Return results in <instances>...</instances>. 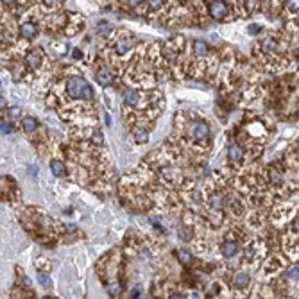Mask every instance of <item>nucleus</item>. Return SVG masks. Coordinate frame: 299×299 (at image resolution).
Listing matches in <instances>:
<instances>
[{"label":"nucleus","instance_id":"nucleus-1","mask_svg":"<svg viewBox=\"0 0 299 299\" xmlns=\"http://www.w3.org/2000/svg\"><path fill=\"white\" fill-rule=\"evenodd\" d=\"M65 95L72 100H94V88L81 75H70L65 81Z\"/></svg>","mask_w":299,"mask_h":299},{"label":"nucleus","instance_id":"nucleus-2","mask_svg":"<svg viewBox=\"0 0 299 299\" xmlns=\"http://www.w3.org/2000/svg\"><path fill=\"white\" fill-rule=\"evenodd\" d=\"M185 136L190 145H204L210 142L211 129L206 120H190L185 127Z\"/></svg>","mask_w":299,"mask_h":299},{"label":"nucleus","instance_id":"nucleus-3","mask_svg":"<svg viewBox=\"0 0 299 299\" xmlns=\"http://www.w3.org/2000/svg\"><path fill=\"white\" fill-rule=\"evenodd\" d=\"M206 206H208L211 215H215L220 219L222 213H224V210L228 208V199H226V196L219 188H213V190L206 196Z\"/></svg>","mask_w":299,"mask_h":299},{"label":"nucleus","instance_id":"nucleus-4","mask_svg":"<svg viewBox=\"0 0 299 299\" xmlns=\"http://www.w3.org/2000/svg\"><path fill=\"white\" fill-rule=\"evenodd\" d=\"M220 254L224 258H233L239 254L240 251V244H239V239L235 237V235H226L224 240H222V244H220V248H219Z\"/></svg>","mask_w":299,"mask_h":299},{"label":"nucleus","instance_id":"nucleus-5","mask_svg":"<svg viewBox=\"0 0 299 299\" xmlns=\"http://www.w3.org/2000/svg\"><path fill=\"white\" fill-rule=\"evenodd\" d=\"M113 47H115V52H117V54H120V56H124V54H127V52H131L133 36L129 33H126V31H122V33H118L117 38H115Z\"/></svg>","mask_w":299,"mask_h":299},{"label":"nucleus","instance_id":"nucleus-6","mask_svg":"<svg viewBox=\"0 0 299 299\" xmlns=\"http://www.w3.org/2000/svg\"><path fill=\"white\" fill-rule=\"evenodd\" d=\"M244 159H246V150L240 144L233 142V144H229L228 147V161L233 167H240L244 163Z\"/></svg>","mask_w":299,"mask_h":299},{"label":"nucleus","instance_id":"nucleus-7","mask_svg":"<svg viewBox=\"0 0 299 299\" xmlns=\"http://www.w3.org/2000/svg\"><path fill=\"white\" fill-rule=\"evenodd\" d=\"M228 5H226L224 0H213V2H210L208 4V13H210V16L213 20H224L226 16H228Z\"/></svg>","mask_w":299,"mask_h":299},{"label":"nucleus","instance_id":"nucleus-8","mask_svg":"<svg viewBox=\"0 0 299 299\" xmlns=\"http://www.w3.org/2000/svg\"><path fill=\"white\" fill-rule=\"evenodd\" d=\"M251 283V274L248 271H237L233 276H231V285H233L235 290L239 292H246Z\"/></svg>","mask_w":299,"mask_h":299},{"label":"nucleus","instance_id":"nucleus-9","mask_svg":"<svg viewBox=\"0 0 299 299\" xmlns=\"http://www.w3.org/2000/svg\"><path fill=\"white\" fill-rule=\"evenodd\" d=\"M43 50H40V49H33V50H29L27 54H25V66L27 68H31V70H38L40 66L43 65Z\"/></svg>","mask_w":299,"mask_h":299},{"label":"nucleus","instance_id":"nucleus-10","mask_svg":"<svg viewBox=\"0 0 299 299\" xmlns=\"http://www.w3.org/2000/svg\"><path fill=\"white\" fill-rule=\"evenodd\" d=\"M95 81H97L100 86H109L113 83V72L109 70L108 66H100L97 72H95Z\"/></svg>","mask_w":299,"mask_h":299},{"label":"nucleus","instance_id":"nucleus-11","mask_svg":"<svg viewBox=\"0 0 299 299\" xmlns=\"http://www.w3.org/2000/svg\"><path fill=\"white\" fill-rule=\"evenodd\" d=\"M20 36L25 38V40H31L38 34V25L34 22H24V24L20 25Z\"/></svg>","mask_w":299,"mask_h":299},{"label":"nucleus","instance_id":"nucleus-12","mask_svg":"<svg viewBox=\"0 0 299 299\" xmlns=\"http://www.w3.org/2000/svg\"><path fill=\"white\" fill-rule=\"evenodd\" d=\"M50 170L56 178H66V167L61 159H52L50 161Z\"/></svg>","mask_w":299,"mask_h":299},{"label":"nucleus","instance_id":"nucleus-13","mask_svg":"<svg viewBox=\"0 0 299 299\" xmlns=\"http://www.w3.org/2000/svg\"><path fill=\"white\" fill-rule=\"evenodd\" d=\"M22 129H24L27 135H34L38 129V120L34 117H25L22 120Z\"/></svg>","mask_w":299,"mask_h":299},{"label":"nucleus","instance_id":"nucleus-14","mask_svg":"<svg viewBox=\"0 0 299 299\" xmlns=\"http://www.w3.org/2000/svg\"><path fill=\"white\" fill-rule=\"evenodd\" d=\"M269 181H271L272 185H278V187L283 183V172H281L278 167H274V165L269 168Z\"/></svg>","mask_w":299,"mask_h":299},{"label":"nucleus","instance_id":"nucleus-15","mask_svg":"<svg viewBox=\"0 0 299 299\" xmlns=\"http://www.w3.org/2000/svg\"><path fill=\"white\" fill-rule=\"evenodd\" d=\"M208 43L206 42H202V40H196L194 42V52H196V56H199V57H204V56H208Z\"/></svg>","mask_w":299,"mask_h":299},{"label":"nucleus","instance_id":"nucleus-16","mask_svg":"<svg viewBox=\"0 0 299 299\" xmlns=\"http://www.w3.org/2000/svg\"><path fill=\"white\" fill-rule=\"evenodd\" d=\"M122 283H118V281H111V283H108L106 285V290H108V294L109 296H113V298H117V296H120L122 294Z\"/></svg>","mask_w":299,"mask_h":299},{"label":"nucleus","instance_id":"nucleus-17","mask_svg":"<svg viewBox=\"0 0 299 299\" xmlns=\"http://www.w3.org/2000/svg\"><path fill=\"white\" fill-rule=\"evenodd\" d=\"M283 9L290 14L299 13V0H283Z\"/></svg>","mask_w":299,"mask_h":299},{"label":"nucleus","instance_id":"nucleus-18","mask_svg":"<svg viewBox=\"0 0 299 299\" xmlns=\"http://www.w3.org/2000/svg\"><path fill=\"white\" fill-rule=\"evenodd\" d=\"M133 136H135L136 144H145V142L149 140V133H147V129H135V131H133Z\"/></svg>","mask_w":299,"mask_h":299},{"label":"nucleus","instance_id":"nucleus-19","mask_svg":"<svg viewBox=\"0 0 299 299\" xmlns=\"http://www.w3.org/2000/svg\"><path fill=\"white\" fill-rule=\"evenodd\" d=\"M178 260L183 263V265H190L192 254L188 251H185V249H181V251H178Z\"/></svg>","mask_w":299,"mask_h":299},{"label":"nucleus","instance_id":"nucleus-20","mask_svg":"<svg viewBox=\"0 0 299 299\" xmlns=\"http://www.w3.org/2000/svg\"><path fill=\"white\" fill-rule=\"evenodd\" d=\"M165 0H147V7H149L150 11H159L161 7H163Z\"/></svg>","mask_w":299,"mask_h":299},{"label":"nucleus","instance_id":"nucleus-21","mask_svg":"<svg viewBox=\"0 0 299 299\" xmlns=\"http://www.w3.org/2000/svg\"><path fill=\"white\" fill-rule=\"evenodd\" d=\"M20 117H22V109L16 108V106H14V108H9V118H11V120L16 122Z\"/></svg>","mask_w":299,"mask_h":299},{"label":"nucleus","instance_id":"nucleus-22","mask_svg":"<svg viewBox=\"0 0 299 299\" xmlns=\"http://www.w3.org/2000/svg\"><path fill=\"white\" fill-rule=\"evenodd\" d=\"M287 278H289V280H298L299 267H290V269H287Z\"/></svg>","mask_w":299,"mask_h":299},{"label":"nucleus","instance_id":"nucleus-23","mask_svg":"<svg viewBox=\"0 0 299 299\" xmlns=\"http://www.w3.org/2000/svg\"><path fill=\"white\" fill-rule=\"evenodd\" d=\"M99 34H104V36H106V34H109V31H111V27H109V24L108 22H100V24H99Z\"/></svg>","mask_w":299,"mask_h":299},{"label":"nucleus","instance_id":"nucleus-24","mask_svg":"<svg viewBox=\"0 0 299 299\" xmlns=\"http://www.w3.org/2000/svg\"><path fill=\"white\" fill-rule=\"evenodd\" d=\"M38 280H40V283H42L43 287H50V278H49V276L40 272V274H38Z\"/></svg>","mask_w":299,"mask_h":299},{"label":"nucleus","instance_id":"nucleus-25","mask_svg":"<svg viewBox=\"0 0 299 299\" xmlns=\"http://www.w3.org/2000/svg\"><path fill=\"white\" fill-rule=\"evenodd\" d=\"M2 133H5V135H9V133H11L9 124H5V122H2Z\"/></svg>","mask_w":299,"mask_h":299},{"label":"nucleus","instance_id":"nucleus-26","mask_svg":"<svg viewBox=\"0 0 299 299\" xmlns=\"http://www.w3.org/2000/svg\"><path fill=\"white\" fill-rule=\"evenodd\" d=\"M127 2H129V5H133V7H138V5H140L144 0H127Z\"/></svg>","mask_w":299,"mask_h":299},{"label":"nucleus","instance_id":"nucleus-27","mask_svg":"<svg viewBox=\"0 0 299 299\" xmlns=\"http://www.w3.org/2000/svg\"><path fill=\"white\" fill-rule=\"evenodd\" d=\"M81 56H83V54H81V50H74V52H72V57H74V59H79Z\"/></svg>","mask_w":299,"mask_h":299},{"label":"nucleus","instance_id":"nucleus-28","mask_svg":"<svg viewBox=\"0 0 299 299\" xmlns=\"http://www.w3.org/2000/svg\"><path fill=\"white\" fill-rule=\"evenodd\" d=\"M13 2H14V0H2V4H5V5H11Z\"/></svg>","mask_w":299,"mask_h":299}]
</instances>
